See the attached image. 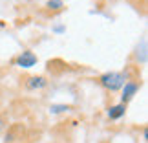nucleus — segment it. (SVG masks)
<instances>
[{
	"label": "nucleus",
	"mask_w": 148,
	"mask_h": 143,
	"mask_svg": "<svg viewBox=\"0 0 148 143\" xmlns=\"http://www.w3.org/2000/svg\"><path fill=\"white\" fill-rule=\"evenodd\" d=\"M124 81H126V79H124L123 72H106V73H102V75H99L95 79V83H97L99 86H102L104 90H108V92H117V90H121Z\"/></svg>",
	"instance_id": "1"
},
{
	"label": "nucleus",
	"mask_w": 148,
	"mask_h": 143,
	"mask_svg": "<svg viewBox=\"0 0 148 143\" xmlns=\"http://www.w3.org/2000/svg\"><path fill=\"white\" fill-rule=\"evenodd\" d=\"M141 88V79L135 77V79H126L123 84V92H121V103H124V105H128L130 101L134 99V95L137 94V90Z\"/></svg>",
	"instance_id": "2"
},
{
	"label": "nucleus",
	"mask_w": 148,
	"mask_h": 143,
	"mask_svg": "<svg viewBox=\"0 0 148 143\" xmlns=\"http://www.w3.org/2000/svg\"><path fill=\"white\" fill-rule=\"evenodd\" d=\"M24 86L27 90H40L44 86H48V77L44 75H29V77H24Z\"/></svg>",
	"instance_id": "3"
},
{
	"label": "nucleus",
	"mask_w": 148,
	"mask_h": 143,
	"mask_svg": "<svg viewBox=\"0 0 148 143\" xmlns=\"http://www.w3.org/2000/svg\"><path fill=\"white\" fill-rule=\"evenodd\" d=\"M37 55L33 53V51H29V50H26V51H22V53L16 57V59L13 61L16 66H22V68H31V66H35L37 64Z\"/></svg>",
	"instance_id": "4"
},
{
	"label": "nucleus",
	"mask_w": 148,
	"mask_h": 143,
	"mask_svg": "<svg viewBox=\"0 0 148 143\" xmlns=\"http://www.w3.org/2000/svg\"><path fill=\"white\" fill-rule=\"evenodd\" d=\"M126 106L128 105H124V103H119V105H115V106H110V108H108V117H110L112 121L123 117L124 114H126Z\"/></svg>",
	"instance_id": "5"
},
{
	"label": "nucleus",
	"mask_w": 148,
	"mask_h": 143,
	"mask_svg": "<svg viewBox=\"0 0 148 143\" xmlns=\"http://www.w3.org/2000/svg\"><path fill=\"white\" fill-rule=\"evenodd\" d=\"M46 8L51 11V13H59V11L64 9V2H62V0H48Z\"/></svg>",
	"instance_id": "6"
},
{
	"label": "nucleus",
	"mask_w": 148,
	"mask_h": 143,
	"mask_svg": "<svg viewBox=\"0 0 148 143\" xmlns=\"http://www.w3.org/2000/svg\"><path fill=\"white\" fill-rule=\"evenodd\" d=\"M62 110H68V106H64V105H53L51 106V112H62Z\"/></svg>",
	"instance_id": "7"
},
{
	"label": "nucleus",
	"mask_w": 148,
	"mask_h": 143,
	"mask_svg": "<svg viewBox=\"0 0 148 143\" xmlns=\"http://www.w3.org/2000/svg\"><path fill=\"white\" fill-rule=\"evenodd\" d=\"M2 127H4V117L0 116V130H2Z\"/></svg>",
	"instance_id": "8"
},
{
	"label": "nucleus",
	"mask_w": 148,
	"mask_h": 143,
	"mask_svg": "<svg viewBox=\"0 0 148 143\" xmlns=\"http://www.w3.org/2000/svg\"><path fill=\"white\" fill-rule=\"evenodd\" d=\"M0 105H2V95H0Z\"/></svg>",
	"instance_id": "9"
}]
</instances>
